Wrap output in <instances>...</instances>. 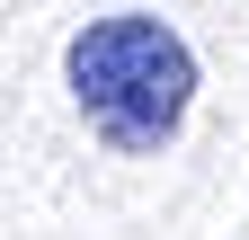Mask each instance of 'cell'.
Returning a JSON list of instances; mask_svg holds the SVG:
<instances>
[{"label":"cell","mask_w":249,"mask_h":240,"mask_svg":"<svg viewBox=\"0 0 249 240\" xmlns=\"http://www.w3.org/2000/svg\"><path fill=\"white\" fill-rule=\"evenodd\" d=\"M62 80L107 152H160L196 107V53L169 18L151 9H107L62 45Z\"/></svg>","instance_id":"1"}]
</instances>
